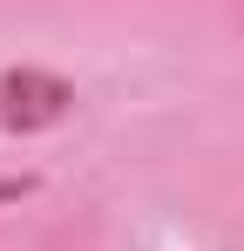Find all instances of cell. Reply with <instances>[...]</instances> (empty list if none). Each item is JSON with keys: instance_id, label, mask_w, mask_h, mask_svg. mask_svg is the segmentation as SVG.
I'll list each match as a JSON object with an SVG mask.
<instances>
[{"instance_id": "obj_1", "label": "cell", "mask_w": 244, "mask_h": 251, "mask_svg": "<svg viewBox=\"0 0 244 251\" xmlns=\"http://www.w3.org/2000/svg\"><path fill=\"white\" fill-rule=\"evenodd\" d=\"M68 102H75V88L61 82V75H48V68H14V75H0V129H21V136L54 129L68 116Z\"/></svg>"}]
</instances>
